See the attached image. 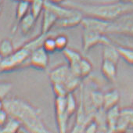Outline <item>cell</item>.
I'll return each instance as SVG.
<instances>
[{"mask_svg":"<svg viewBox=\"0 0 133 133\" xmlns=\"http://www.w3.org/2000/svg\"><path fill=\"white\" fill-rule=\"evenodd\" d=\"M82 79L80 78L79 77L75 75L72 72L70 75V76L68 78V79L66 80V82H64L63 85L66 88L68 92H74L76 89H78L80 85H81V82H82Z\"/></svg>","mask_w":133,"mask_h":133,"instance_id":"obj_20","label":"cell"},{"mask_svg":"<svg viewBox=\"0 0 133 133\" xmlns=\"http://www.w3.org/2000/svg\"><path fill=\"white\" fill-rule=\"evenodd\" d=\"M59 17L57 15L49 8L45 7L42 12V34H49L50 31L55 27Z\"/></svg>","mask_w":133,"mask_h":133,"instance_id":"obj_12","label":"cell"},{"mask_svg":"<svg viewBox=\"0 0 133 133\" xmlns=\"http://www.w3.org/2000/svg\"><path fill=\"white\" fill-rule=\"evenodd\" d=\"M69 66L71 68V72L75 75L82 78V80L88 78L92 73L93 69L92 63L88 59L84 57L82 58V59L79 61L78 63Z\"/></svg>","mask_w":133,"mask_h":133,"instance_id":"obj_11","label":"cell"},{"mask_svg":"<svg viewBox=\"0 0 133 133\" xmlns=\"http://www.w3.org/2000/svg\"><path fill=\"white\" fill-rule=\"evenodd\" d=\"M13 1H14V2H19L20 0H13Z\"/></svg>","mask_w":133,"mask_h":133,"instance_id":"obj_38","label":"cell"},{"mask_svg":"<svg viewBox=\"0 0 133 133\" xmlns=\"http://www.w3.org/2000/svg\"><path fill=\"white\" fill-rule=\"evenodd\" d=\"M62 52L64 57L66 58V59L68 60L69 66H73V65L78 63L79 61L83 57L78 51L71 48H68V47L66 48L64 50H63Z\"/></svg>","mask_w":133,"mask_h":133,"instance_id":"obj_19","label":"cell"},{"mask_svg":"<svg viewBox=\"0 0 133 133\" xmlns=\"http://www.w3.org/2000/svg\"><path fill=\"white\" fill-rule=\"evenodd\" d=\"M113 44L107 35L90 30H82V49L88 52L97 45H106Z\"/></svg>","mask_w":133,"mask_h":133,"instance_id":"obj_4","label":"cell"},{"mask_svg":"<svg viewBox=\"0 0 133 133\" xmlns=\"http://www.w3.org/2000/svg\"><path fill=\"white\" fill-rule=\"evenodd\" d=\"M49 54L42 48V46L37 48L30 54L28 59L29 66L36 70L44 71L46 69L49 62Z\"/></svg>","mask_w":133,"mask_h":133,"instance_id":"obj_7","label":"cell"},{"mask_svg":"<svg viewBox=\"0 0 133 133\" xmlns=\"http://www.w3.org/2000/svg\"><path fill=\"white\" fill-rule=\"evenodd\" d=\"M9 117H10L9 114L4 108L0 110V131H1V129L8 121Z\"/></svg>","mask_w":133,"mask_h":133,"instance_id":"obj_32","label":"cell"},{"mask_svg":"<svg viewBox=\"0 0 133 133\" xmlns=\"http://www.w3.org/2000/svg\"><path fill=\"white\" fill-rule=\"evenodd\" d=\"M83 17L84 15L77 10V12L75 14L68 17L59 19L54 28L59 29H69L76 28L77 26L81 25Z\"/></svg>","mask_w":133,"mask_h":133,"instance_id":"obj_13","label":"cell"},{"mask_svg":"<svg viewBox=\"0 0 133 133\" xmlns=\"http://www.w3.org/2000/svg\"><path fill=\"white\" fill-rule=\"evenodd\" d=\"M31 51L24 45L15 50L10 56L4 57L0 64V73H8L29 66L28 59Z\"/></svg>","mask_w":133,"mask_h":133,"instance_id":"obj_3","label":"cell"},{"mask_svg":"<svg viewBox=\"0 0 133 133\" xmlns=\"http://www.w3.org/2000/svg\"><path fill=\"white\" fill-rule=\"evenodd\" d=\"M131 107H132V109H133V103H132V106H131Z\"/></svg>","mask_w":133,"mask_h":133,"instance_id":"obj_41","label":"cell"},{"mask_svg":"<svg viewBox=\"0 0 133 133\" xmlns=\"http://www.w3.org/2000/svg\"><path fill=\"white\" fill-rule=\"evenodd\" d=\"M2 3H3V0H0V7H1V5H2Z\"/></svg>","mask_w":133,"mask_h":133,"instance_id":"obj_37","label":"cell"},{"mask_svg":"<svg viewBox=\"0 0 133 133\" xmlns=\"http://www.w3.org/2000/svg\"><path fill=\"white\" fill-rule=\"evenodd\" d=\"M22 128L21 123L16 118L10 116L8 121L5 124V125L1 129V132H7V133H15L19 131L20 128Z\"/></svg>","mask_w":133,"mask_h":133,"instance_id":"obj_23","label":"cell"},{"mask_svg":"<svg viewBox=\"0 0 133 133\" xmlns=\"http://www.w3.org/2000/svg\"><path fill=\"white\" fill-rule=\"evenodd\" d=\"M107 34H119L133 37V13L110 21Z\"/></svg>","mask_w":133,"mask_h":133,"instance_id":"obj_5","label":"cell"},{"mask_svg":"<svg viewBox=\"0 0 133 133\" xmlns=\"http://www.w3.org/2000/svg\"><path fill=\"white\" fill-rule=\"evenodd\" d=\"M45 0H32L30 3V13L32 16L38 20L45 8Z\"/></svg>","mask_w":133,"mask_h":133,"instance_id":"obj_24","label":"cell"},{"mask_svg":"<svg viewBox=\"0 0 133 133\" xmlns=\"http://www.w3.org/2000/svg\"><path fill=\"white\" fill-rule=\"evenodd\" d=\"M55 116L58 131L64 133L66 131L70 117L66 110L65 97H56L55 99Z\"/></svg>","mask_w":133,"mask_h":133,"instance_id":"obj_6","label":"cell"},{"mask_svg":"<svg viewBox=\"0 0 133 133\" xmlns=\"http://www.w3.org/2000/svg\"><path fill=\"white\" fill-rule=\"evenodd\" d=\"M51 85H52V92L56 97H66V96L68 95V92L63 84L53 83Z\"/></svg>","mask_w":133,"mask_h":133,"instance_id":"obj_29","label":"cell"},{"mask_svg":"<svg viewBox=\"0 0 133 133\" xmlns=\"http://www.w3.org/2000/svg\"><path fill=\"white\" fill-rule=\"evenodd\" d=\"M120 57L129 65L133 66V48L116 45Z\"/></svg>","mask_w":133,"mask_h":133,"instance_id":"obj_25","label":"cell"},{"mask_svg":"<svg viewBox=\"0 0 133 133\" xmlns=\"http://www.w3.org/2000/svg\"><path fill=\"white\" fill-rule=\"evenodd\" d=\"M71 74V71L69 64L62 63L55 66L49 72V79L51 84L59 83L63 85Z\"/></svg>","mask_w":133,"mask_h":133,"instance_id":"obj_9","label":"cell"},{"mask_svg":"<svg viewBox=\"0 0 133 133\" xmlns=\"http://www.w3.org/2000/svg\"><path fill=\"white\" fill-rule=\"evenodd\" d=\"M102 57L103 60H109L117 64L118 63V61L121 58L117 47L114 44L103 45Z\"/></svg>","mask_w":133,"mask_h":133,"instance_id":"obj_17","label":"cell"},{"mask_svg":"<svg viewBox=\"0 0 133 133\" xmlns=\"http://www.w3.org/2000/svg\"><path fill=\"white\" fill-rule=\"evenodd\" d=\"M36 21L37 20L32 16L31 13H28L24 17H23L18 22V27L22 35H27L33 29Z\"/></svg>","mask_w":133,"mask_h":133,"instance_id":"obj_18","label":"cell"},{"mask_svg":"<svg viewBox=\"0 0 133 133\" xmlns=\"http://www.w3.org/2000/svg\"><path fill=\"white\" fill-rule=\"evenodd\" d=\"M47 1L55 3V4H62L66 1V0H47Z\"/></svg>","mask_w":133,"mask_h":133,"instance_id":"obj_33","label":"cell"},{"mask_svg":"<svg viewBox=\"0 0 133 133\" xmlns=\"http://www.w3.org/2000/svg\"><path fill=\"white\" fill-rule=\"evenodd\" d=\"M1 12H2V9H1V7H0V14H1Z\"/></svg>","mask_w":133,"mask_h":133,"instance_id":"obj_39","label":"cell"},{"mask_svg":"<svg viewBox=\"0 0 133 133\" xmlns=\"http://www.w3.org/2000/svg\"><path fill=\"white\" fill-rule=\"evenodd\" d=\"M3 106L9 116L17 119L27 131L50 132L41 117L39 110L28 101L18 97L6 98L3 99Z\"/></svg>","mask_w":133,"mask_h":133,"instance_id":"obj_1","label":"cell"},{"mask_svg":"<svg viewBox=\"0 0 133 133\" xmlns=\"http://www.w3.org/2000/svg\"><path fill=\"white\" fill-rule=\"evenodd\" d=\"M121 109L119 106H115L106 111V123L107 129L109 132H116L117 124L120 115Z\"/></svg>","mask_w":133,"mask_h":133,"instance_id":"obj_15","label":"cell"},{"mask_svg":"<svg viewBox=\"0 0 133 133\" xmlns=\"http://www.w3.org/2000/svg\"><path fill=\"white\" fill-rule=\"evenodd\" d=\"M121 99L120 93L117 89H111L103 94V110L107 111V110L117 106Z\"/></svg>","mask_w":133,"mask_h":133,"instance_id":"obj_16","label":"cell"},{"mask_svg":"<svg viewBox=\"0 0 133 133\" xmlns=\"http://www.w3.org/2000/svg\"><path fill=\"white\" fill-rule=\"evenodd\" d=\"M133 129V109L125 108L120 111L116 132H124Z\"/></svg>","mask_w":133,"mask_h":133,"instance_id":"obj_10","label":"cell"},{"mask_svg":"<svg viewBox=\"0 0 133 133\" xmlns=\"http://www.w3.org/2000/svg\"><path fill=\"white\" fill-rule=\"evenodd\" d=\"M63 5L80 11L83 15L104 21H113L133 13V3L114 2L108 3H85L64 2Z\"/></svg>","mask_w":133,"mask_h":133,"instance_id":"obj_2","label":"cell"},{"mask_svg":"<svg viewBox=\"0 0 133 133\" xmlns=\"http://www.w3.org/2000/svg\"><path fill=\"white\" fill-rule=\"evenodd\" d=\"M54 38H55V42H56L57 51L62 52L66 48H68L69 40H68V36H66V35H63V34L57 35Z\"/></svg>","mask_w":133,"mask_h":133,"instance_id":"obj_28","label":"cell"},{"mask_svg":"<svg viewBox=\"0 0 133 133\" xmlns=\"http://www.w3.org/2000/svg\"><path fill=\"white\" fill-rule=\"evenodd\" d=\"M99 128V125L97 121H96V119L93 117L85 125V128L84 129V132H87V133H93L98 131Z\"/></svg>","mask_w":133,"mask_h":133,"instance_id":"obj_31","label":"cell"},{"mask_svg":"<svg viewBox=\"0 0 133 133\" xmlns=\"http://www.w3.org/2000/svg\"><path fill=\"white\" fill-rule=\"evenodd\" d=\"M30 3H31L27 0H20L19 2H17L16 9V20L17 22L30 13Z\"/></svg>","mask_w":133,"mask_h":133,"instance_id":"obj_22","label":"cell"},{"mask_svg":"<svg viewBox=\"0 0 133 133\" xmlns=\"http://www.w3.org/2000/svg\"><path fill=\"white\" fill-rule=\"evenodd\" d=\"M12 84L10 82H0V99L3 100L6 98L7 95L12 89Z\"/></svg>","mask_w":133,"mask_h":133,"instance_id":"obj_30","label":"cell"},{"mask_svg":"<svg viewBox=\"0 0 133 133\" xmlns=\"http://www.w3.org/2000/svg\"><path fill=\"white\" fill-rule=\"evenodd\" d=\"M27 1H28V2H30V3H31V2L32 1V0H27Z\"/></svg>","mask_w":133,"mask_h":133,"instance_id":"obj_40","label":"cell"},{"mask_svg":"<svg viewBox=\"0 0 133 133\" xmlns=\"http://www.w3.org/2000/svg\"><path fill=\"white\" fill-rule=\"evenodd\" d=\"M55 36L52 35H49L44 40L42 43V48L49 53V54H52L55 52L57 51L56 45V42H55Z\"/></svg>","mask_w":133,"mask_h":133,"instance_id":"obj_27","label":"cell"},{"mask_svg":"<svg viewBox=\"0 0 133 133\" xmlns=\"http://www.w3.org/2000/svg\"><path fill=\"white\" fill-rule=\"evenodd\" d=\"M118 1L124 3H133V0H118Z\"/></svg>","mask_w":133,"mask_h":133,"instance_id":"obj_34","label":"cell"},{"mask_svg":"<svg viewBox=\"0 0 133 133\" xmlns=\"http://www.w3.org/2000/svg\"><path fill=\"white\" fill-rule=\"evenodd\" d=\"M100 70L103 76L107 82L110 83H114L116 81L117 74V63L109 60H103Z\"/></svg>","mask_w":133,"mask_h":133,"instance_id":"obj_14","label":"cell"},{"mask_svg":"<svg viewBox=\"0 0 133 133\" xmlns=\"http://www.w3.org/2000/svg\"><path fill=\"white\" fill-rule=\"evenodd\" d=\"M3 57L0 55V64H1V62H2V60H3Z\"/></svg>","mask_w":133,"mask_h":133,"instance_id":"obj_36","label":"cell"},{"mask_svg":"<svg viewBox=\"0 0 133 133\" xmlns=\"http://www.w3.org/2000/svg\"><path fill=\"white\" fill-rule=\"evenodd\" d=\"M66 99V110L70 118L77 112L78 105L77 104L76 98L75 97L73 92H69L65 97Z\"/></svg>","mask_w":133,"mask_h":133,"instance_id":"obj_21","label":"cell"},{"mask_svg":"<svg viewBox=\"0 0 133 133\" xmlns=\"http://www.w3.org/2000/svg\"><path fill=\"white\" fill-rule=\"evenodd\" d=\"M14 47L12 41L9 38H4L0 42V55L3 58L10 56L14 52Z\"/></svg>","mask_w":133,"mask_h":133,"instance_id":"obj_26","label":"cell"},{"mask_svg":"<svg viewBox=\"0 0 133 133\" xmlns=\"http://www.w3.org/2000/svg\"><path fill=\"white\" fill-rule=\"evenodd\" d=\"M110 21H104L95 17L84 16L81 23V26L82 27V30H90L97 31L99 33H103L107 35L108 31Z\"/></svg>","mask_w":133,"mask_h":133,"instance_id":"obj_8","label":"cell"},{"mask_svg":"<svg viewBox=\"0 0 133 133\" xmlns=\"http://www.w3.org/2000/svg\"><path fill=\"white\" fill-rule=\"evenodd\" d=\"M4 108V106H3V100L2 99H0V110Z\"/></svg>","mask_w":133,"mask_h":133,"instance_id":"obj_35","label":"cell"}]
</instances>
